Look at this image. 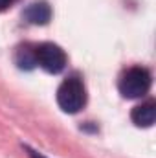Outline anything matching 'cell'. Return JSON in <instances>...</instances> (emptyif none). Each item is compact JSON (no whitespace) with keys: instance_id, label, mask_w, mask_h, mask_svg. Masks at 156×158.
<instances>
[{"instance_id":"cell-3","label":"cell","mask_w":156,"mask_h":158,"mask_svg":"<svg viewBox=\"0 0 156 158\" xmlns=\"http://www.w3.org/2000/svg\"><path fill=\"white\" fill-rule=\"evenodd\" d=\"M35 59H37V64L48 74H59L66 66L64 50L53 42H42L35 46Z\"/></svg>"},{"instance_id":"cell-8","label":"cell","mask_w":156,"mask_h":158,"mask_svg":"<svg viewBox=\"0 0 156 158\" xmlns=\"http://www.w3.org/2000/svg\"><path fill=\"white\" fill-rule=\"evenodd\" d=\"M26 151H28V155H30V158H44L42 155H39L37 151H33V149H30V147H26Z\"/></svg>"},{"instance_id":"cell-4","label":"cell","mask_w":156,"mask_h":158,"mask_svg":"<svg viewBox=\"0 0 156 158\" xmlns=\"http://www.w3.org/2000/svg\"><path fill=\"white\" fill-rule=\"evenodd\" d=\"M24 19L33 26H44L51 19V7L46 0H35L24 9Z\"/></svg>"},{"instance_id":"cell-5","label":"cell","mask_w":156,"mask_h":158,"mask_svg":"<svg viewBox=\"0 0 156 158\" xmlns=\"http://www.w3.org/2000/svg\"><path fill=\"white\" fill-rule=\"evenodd\" d=\"M130 119L136 127H153L156 119V103L154 101H145L138 107L132 109Z\"/></svg>"},{"instance_id":"cell-6","label":"cell","mask_w":156,"mask_h":158,"mask_svg":"<svg viewBox=\"0 0 156 158\" xmlns=\"http://www.w3.org/2000/svg\"><path fill=\"white\" fill-rule=\"evenodd\" d=\"M15 63L18 64V68L22 70H31L35 64H37V59H35V46L31 44H24L17 50L15 53Z\"/></svg>"},{"instance_id":"cell-2","label":"cell","mask_w":156,"mask_h":158,"mask_svg":"<svg viewBox=\"0 0 156 158\" xmlns=\"http://www.w3.org/2000/svg\"><path fill=\"white\" fill-rule=\"evenodd\" d=\"M151 72L147 68L142 66H132L127 72H123V76L119 77L117 88L119 94L127 99H138L142 96H145L151 88Z\"/></svg>"},{"instance_id":"cell-7","label":"cell","mask_w":156,"mask_h":158,"mask_svg":"<svg viewBox=\"0 0 156 158\" xmlns=\"http://www.w3.org/2000/svg\"><path fill=\"white\" fill-rule=\"evenodd\" d=\"M13 2H15V0H0V11H6L7 7H11Z\"/></svg>"},{"instance_id":"cell-1","label":"cell","mask_w":156,"mask_h":158,"mask_svg":"<svg viewBox=\"0 0 156 158\" xmlns=\"http://www.w3.org/2000/svg\"><path fill=\"white\" fill-rule=\"evenodd\" d=\"M57 103L61 107V110L68 112V114H76L79 112L84 103H86V90L83 81L76 76L66 77L61 86L57 88Z\"/></svg>"}]
</instances>
